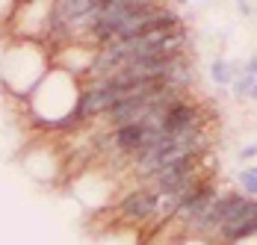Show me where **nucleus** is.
<instances>
[{
	"label": "nucleus",
	"mask_w": 257,
	"mask_h": 245,
	"mask_svg": "<svg viewBox=\"0 0 257 245\" xmlns=\"http://www.w3.org/2000/svg\"><path fill=\"white\" fill-rule=\"evenodd\" d=\"M157 207H160V198L145 186H136L118 201V216L127 224H148L157 219Z\"/></svg>",
	"instance_id": "f257e3e1"
},
{
	"label": "nucleus",
	"mask_w": 257,
	"mask_h": 245,
	"mask_svg": "<svg viewBox=\"0 0 257 245\" xmlns=\"http://www.w3.org/2000/svg\"><path fill=\"white\" fill-rule=\"evenodd\" d=\"M216 195H219V186H216L213 180H204L201 186H195V189H192V192H189V195L178 204V210H175L172 221H175V224H180V227H186L189 221H195L207 210V207L216 201Z\"/></svg>",
	"instance_id": "f03ea898"
},
{
	"label": "nucleus",
	"mask_w": 257,
	"mask_h": 245,
	"mask_svg": "<svg viewBox=\"0 0 257 245\" xmlns=\"http://www.w3.org/2000/svg\"><path fill=\"white\" fill-rule=\"evenodd\" d=\"M210 77H213V83H219V86H231L236 77H242V65H239V62H228V59H213Z\"/></svg>",
	"instance_id": "7ed1b4c3"
},
{
	"label": "nucleus",
	"mask_w": 257,
	"mask_h": 245,
	"mask_svg": "<svg viewBox=\"0 0 257 245\" xmlns=\"http://www.w3.org/2000/svg\"><path fill=\"white\" fill-rule=\"evenodd\" d=\"M236 186H239V192L245 198L257 201V174L251 169H242V172L236 174Z\"/></svg>",
	"instance_id": "20e7f679"
},
{
	"label": "nucleus",
	"mask_w": 257,
	"mask_h": 245,
	"mask_svg": "<svg viewBox=\"0 0 257 245\" xmlns=\"http://www.w3.org/2000/svg\"><path fill=\"white\" fill-rule=\"evenodd\" d=\"M257 83V77H251V74H242V77H236L231 83V92L236 100H245L248 98V92H251V86Z\"/></svg>",
	"instance_id": "39448f33"
},
{
	"label": "nucleus",
	"mask_w": 257,
	"mask_h": 245,
	"mask_svg": "<svg viewBox=\"0 0 257 245\" xmlns=\"http://www.w3.org/2000/svg\"><path fill=\"white\" fill-rule=\"evenodd\" d=\"M251 157H257V142L254 145H245L239 151V160H251Z\"/></svg>",
	"instance_id": "423d86ee"
},
{
	"label": "nucleus",
	"mask_w": 257,
	"mask_h": 245,
	"mask_svg": "<svg viewBox=\"0 0 257 245\" xmlns=\"http://www.w3.org/2000/svg\"><path fill=\"white\" fill-rule=\"evenodd\" d=\"M239 12H242V15H251V12H254V6H251V3H239Z\"/></svg>",
	"instance_id": "0eeeda50"
},
{
	"label": "nucleus",
	"mask_w": 257,
	"mask_h": 245,
	"mask_svg": "<svg viewBox=\"0 0 257 245\" xmlns=\"http://www.w3.org/2000/svg\"><path fill=\"white\" fill-rule=\"evenodd\" d=\"M248 98H251V100H257V83L251 86V92H248Z\"/></svg>",
	"instance_id": "6e6552de"
},
{
	"label": "nucleus",
	"mask_w": 257,
	"mask_h": 245,
	"mask_svg": "<svg viewBox=\"0 0 257 245\" xmlns=\"http://www.w3.org/2000/svg\"><path fill=\"white\" fill-rule=\"evenodd\" d=\"M251 172H254V174H257V166H251Z\"/></svg>",
	"instance_id": "1a4fd4ad"
}]
</instances>
